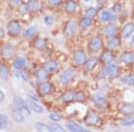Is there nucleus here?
<instances>
[{
    "label": "nucleus",
    "mask_w": 134,
    "mask_h": 132,
    "mask_svg": "<svg viewBox=\"0 0 134 132\" xmlns=\"http://www.w3.org/2000/svg\"><path fill=\"white\" fill-rule=\"evenodd\" d=\"M105 70H107V75L110 79L118 78L119 73H120V67L116 62H112L111 64H108V66L105 67Z\"/></svg>",
    "instance_id": "5"
},
{
    "label": "nucleus",
    "mask_w": 134,
    "mask_h": 132,
    "mask_svg": "<svg viewBox=\"0 0 134 132\" xmlns=\"http://www.w3.org/2000/svg\"><path fill=\"white\" fill-rule=\"evenodd\" d=\"M48 71L45 69H40L37 71V78L40 81H46L48 77Z\"/></svg>",
    "instance_id": "33"
},
{
    "label": "nucleus",
    "mask_w": 134,
    "mask_h": 132,
    "mask_svg": "<svg viewBox=\"0 0 134 132\" xmlns=\"http://www.w3.org/2000/svg\"><path fill=\"white\" fill-rule=\"evenodd\" d=\"M61 100L64 103H71L73 100H75V93L72 90L64 92L61 96Z\"/></svg>",
    "instance_id": "24"
},
{
    "label": "nucleus",
    "mask_w": 134,
    "mask_h": 132,
    "mask_svg": "<svg viewBox=\"0 0 134 132\" xmlns=\"http://www.w3.org/2000/svg\"><path fill=\"white\" fill-rule=\"evenodd\" d=\"M8 1L12 5H19L21 3V0H8Z\"/></svg>",
    "instance_id": "48"
},
{
    "label": "nucleus",
    "mask_w": 134,
    "mask_h": 132,
    "mask_svg": "<svg viewBox=\"0 0 134 132\" xmlns=\"http://www.w3.org/2000/svg\"><path fill=\"white\" fill-rule=\"evenodd\" d=\"M25 9L28 12H37L40 9V2L38 0H30L25 5Z\"/></svg>",
    "instance_id": "21"
},
{
    "label": "nucleus",
    "mask_w": 134,
    "mask_h": 132,
    "mask_svg": "<svg viewBox=\"0 0 134 132\" xmlns=\"http://www.w3.org/2000/svg\"><path fill=\"white\" fill-rule=\"evenodd\" d=\"M37 32V29L35 27H30L28 29L25 30V31L23 32V37L25 38H31L32 37L35 36Z\"/></svg>",
    "instance_id": "34"
},
{
    "label": "nucleus",
    "mask_w": 134,
    "mask_h": 132,
    "mask_svg": "<svg viewBox=\"0 0 134 132\" xmlns=\"http://www.w3.org/2000/svg\"><path fill=\"white\" fill-rule=\"evenodd\" d=\"M114 54L113 52L110 50H105L100 55V61L103 62L104 64H109L114 61Z\"/></svg>",
    "instance_id": "16"
},
{
    "label": "nucleus",
    "mask_w": 134,
    "mask_h": 132,
    "mask_svg": "<svg viewBox=\"0 0 134 132\" xmlns=\"http://www.w3.org/2000/svg\"><path fill=\"white\" fill-rule=\"evenodd\" d=\"M5 31H4V29L2 27H0V39L1 38H5Z\"/></svg>",
    "instance_id": "49"
},
{
    "label": "nucleus",
    "mask_w": 134,
    "mask_h": 132,
    "mask_svg": "<svg viewBox=\"0 0 134 132\" xmlns=\"http://www.w3.org/2000/svg\"><path fill=\"white\" fill-rule=\"evenodd\" d=\"M13 105H14V107L16 109H18L19 111H21L24 115L30 116L31 114V110L30 109L29 105L23 100L20 96H15L13 99Z\"/></svg>",
    "instance_id": "1"
},
{
    "label": "nucleus",
    "mask_w": 134,
    "mask_h": 132,
    "mask_svg": "<svg viewBox=\"0 0 134 132\" xmlns=\"http://www.w3.org/2000/svg\"><path fill=\"white\" fill-rule=\"evenodd\" d=\"M15 55V48L13 45L11 44H6L5 45V47L2 49V56L5 60H9L12 59L13 57Z\"/></svg>",
    "instance_id": "6"
},
{
    "label": "nucleus",
    "mask_w": 134,
    "mask_h": 132,
    "mask_svg": "<svg viewBox=\"0 0 134 132\" xmlns=\"http://www.w3.org/2000/svg\"><path fill=\"white\" fill-rule=\"evenodd\" d=\"M34 128H35L36 130L38 131H44V132H52L50 127H49V125L46 124V123H43V122H37L35 124V126H34Z\"/></svg>",
    "instance_id": "32"
},
{
    "label": "nucleus",
    "mask_w": 134,
    "mask_h": 132,
    "mask_svg": "<svg viewBox=\"0 0 134 132\" xmlns=\"http://www.w3.org/2000/svg\"><path fill=\"white\" fill-rule=\"evenodd\" d=\"M44 21H45V23H46L47 25L51 26V25H53L54 21H55V19H54V17L52 15H47L46 17H45Z\"/></svg>",
    "instance_id": "41"
},
{
    "label": "nucleus",
    "mask_w": 134,
    "mask_h": 132,
    "mask_svg": "<svg viewBox=\"0 0 134 132\" xmlns=\"http://www.w3.org/2000/svg\"><path fill=\"white\" fill-rule=\"evenodd\" d=\"M93 23V19L91 17H83L81 18V20L79 22V26L81 28V29H87L90 26H91Z\"/></svg>",
    "instance_id": "30"
},
{
    "label": "nucleus",
    "mask_w": 134,
    "mask_h": 132,
    "mask_svg": "<svg viewBox=\"0 0 134 132\" xmlns=\"http://www.w3.org/2000/svg\"><path fill=\"white\" fill-rule=\"evenodd\" d=\"M103 33L105 37H107L109 38L115 37L116 33H117V27H116V25L114 23H111V24L107 25L103 29Z\"/></svg>",
    "instance_id": "14"
},
{
    "label": "nucleus",
    "mask_w": 134,
    "mask_h": 132,
    "mask_svg": "<svg viewBox=\"0 0 134 132\" xmlns=\"http://www.w3.org/2000/svg\"><path fill=\"white\" fill-rule=\"evenodd\" d=\"M116 19V16L114 15L113 13L108 10H103L100 14V20L103 22H107L110 21H114Z\"/></svg>",
    "instance_id": "19"
},
{
    "label": "nucleus",
    "mask_w": 134,
    "mask_h": 132,
    "mask_svg": "<svg viewBox=\"0 0 134 132\" xmlns=\"http://www.w3.org/2000/svg\"><path fill=\"white\" fill-rule=\"evenodd\" d=\"M47 3L51 5H54V6H57L59 5L60 4L63 2V0H47Z\"/></svg>",
    "instance_id": "44"
},
{
    "label": "nucleus",
    "mask_w": 134,
    "mask_h": 132,
    "mask_svg": "<svg viewBox=\"0 0 134 132\" xmlns=\"http://www.w3.org/2000/svg\"><path fill=\"white\" fill-rule=\"evenodd\" d=\"M49 127H50L52 132L53 131H57V132H64L65 131V129L63 128L61 125L57 124V123H55V122H52V123H49Z\"/></svg>",
    "instance_id": "36"
},
{
    "label": "nucleus",
    "mask_w": 134,
    "mask_h": 132,
    "mask_svg": "<svg viewBox=\"0 0 134 132\" xmlns=\"http://www.w3.org/2000/svg\"><path fill=\"white\" fill-rule=\"evenodd\" d=\"M121 45V39L118 37H113L107 41V47L109 49H116Z\"/></svg>",
    "instance_id": "27"
},
{
    "label": "nucleus",
    "mask_w": 134,
    "mask_h": 132,
    "mask_svg": "<svg viewBox=\"0 0 134 132\" xmlns=\"http://www.w3.org/2000/svg\"><path fill=\"white\" fill-rule=\"evenodd\" d=\"M0 120L3 122V123L5 125L6 128H7V126H9L10 122H9V119H8V117L6 115H5V114H0Z\"/></svg>",
    "instance_id": "43"
},
{
    "label": "nucleus",
    "mask_w": 134,
    "mask_h": 132,
    "mask_svg": "<svg viewBox=\"0 0 134 132\" xmlns=\"http://www.w3.org/2000/svg\"><path fill=\"white\" fill-rule=\"evenodd\" d=\"M120 61L124 64L130 65L134 61V53L131 51H124L120 55Z\"/></svg>",
    "instance_id": "13"
},
{
    "label": "nucleus",
    "mask_w": 134,
    "mask_h": 132,
    "mask_svg": "<svg viewBox=\"0 0 134 132\" xmlns=\"http://www.w3.org/2000/svg\"><path fill=\"white\" fill-rule=\"evenodd\" d=\"M87 61V55L85 51L83 50H77L74 53V62L77 66H83Z\"/></svg>",
    "instance_id": "9"
},
{
    "label": "nucleus",
    "mask_w": 134,
    "mask_h": 132,
    "mask_svg": "<svg viewBox=\"0 0 134 132\" xmlns=\"http://www.w3.org/2000/svg\"><path fill=\"white\" fill-rule=\"evenodd\" d=\"M122 11V5L119 3H115L114 5L112 6V12L114 13V14H118Z\"/></svg>",
    "instance_id": "42"
},
{
    "label": "nucleus",
    "mask_w": 134,
    "mask_h": 132,
    "mask_svg": "<svg viewBox=\"0 0 134 132\" xmlns=\"http://www.w3.org/2000/svg\"><path fill=\"white\" fill-rule=\"evenodd\" d=\"M85 2H88V1H90V0H84Z\"/></svg>",
    "instance_id": "52"
},
{
    "label": "nucleus",
    "mask_w": 134,
    "mask_h": 132,
    "mask_svg": "<svg viewBox=\"0 0 134 132\" xmlns=\"http://www.w3.org/2000/svg\"><path fill=\"white\" fill-rule=\"evenodd\" d=\"M98 14V9L95 7H90L88 8L87 10H86L85 12V15L88 16V17H91V18H93V17H95Z\"/></svg>",
    "instance_id": "37"
},
{
    "label": "nucleus",
    "mask_w": 134,
    "mask_h": 132,
    "mask_svg": "<svg viewBox=\"0 0 134 132\" xmlns=\"http://www.w3.org/2000/svg\"><path fill=\"white\" fill-rule=\"evenodd\" d=\"M76 74L77 71L75 70L67 69V70H64L59 75V81L62 84H69L74 79V78L76 77Z\"/></svg>",
    "instance_id": "2"
},
{
    "label": "nucleus",
    "mask_w": 134,
    "mask_h": 132,
    "mask_svg": "<svg viewBox=\"0 0 134 132\" xmlns=\"http://www.w3.org/2000/svg\"><path fill=\"white\" fill-rule=\"evenodd\" d=\"M120 112L124 115H132L134 114V104L126 103L120 107Z\"/></svg>",
    "instance_id": "17"
},
{
    "label": "nucleus",
    "mask_w": 134,
    "mask_h": 132,
    "mask_svg": "<svg viewBox=\"0 0 134 132\" xmlns=\"http://www.w3.org/2000/svg\"><path fill=\"white\" fill-rule=\"evenodd\" d=\"M121 125L124 127H131L134 125V116L127 115L121 120Z\"/></svg>",
    "instance_id": "31"
},
{
    "label": "nucleus",
    "mask_w": 134,
    "mask_h": 132,
    "mask_svg": "<svg viewBox=\"0 0 134 132\" xmlns=\"http://www.w3.org/2000/svg\"><path fill=\"white\" fill-rule=\"evenodd\" d=\"M65 127L67 129L73 132H88L90 131L88 129H85L84 127H81V125H79L78 123L75 122H72V120H68V122H65Z\"/></svg>",
    "instance_id": "11"
},
{
    "label": "nucleus",
    "mask_w": 134,
    "mask_h": 132,
    "mask_svg": "<svg viewBox=\"0 0 134 132\" xmlns=\"http://www.w3.org/2000/svg\"><path fill=\"white\" fill-rule=\"evenodd\" d=\"M5 93L1 90V88H0V102H3L5 100Z\"/></svg>",
    "instance_id": "47"
},
{
    "label": "nucleus",
    "mask_w": 134,
    "mask_h": 132,
    "mask_svg": "<svg viewBox=\"0 0 134 132\" xmlns=\"http://www.w3.org/2000/svg\"><path fill=\"white\" fill-rule=\"evenodd\" d=\"M28 105H29L30 109H31L32 112H36V113H43V112H44V108H43L40 105H38V104L35 101L31 100Z\"/></svg>",
    "instance_id": "25"
},
{
    "label": "nucleus",
    "mask_w": 134,
    "mask_h": 132,
    "mask_svg": "<svg viewBox=\"0 0 134 132\" xmlns=\"http://www.w3.org/2000/svg\"><path fill=\"white\" fill-rule=\"evenodd\" d=\"M20 76L23 79V81H28L30 79V74H29V71H25V70H21L20 71Z\"/></svg>",
    "instance_id": "40"
},
{
    "label": "nucleus",
    "mask_w": 134,
    "mask_h": 132,
    "mask_svg": "<svg viewBox=\"0 0 134 132\" xmlns=\"http://www.w3.org/2000/svg\"><path fill=\"white\" fill-rule=\"evenodd\" d=\"M121 81L129 86H134V74H130L121 79Z\"/></svg>",
    "instance_id": "35"
},
{
    "label": "nucleus",
    "mask_w": 134,
    "mask_h": 132,
    "mask_svg": "<svg viewBox=\"0 0 134 132\" xmlns=\"http://www.w3.org/2000/svg\"><path fill=\"white\" fill-rule=\"evenodd\" d=\"M12 118L17 123H23L24 122V114L16 108L12 111Z\"/></svg>",
    "instance_id": "22"
},
{
    "label": "nucleus",
    "mask_w": 134,
    "mask_h": 132,
    "mask_svg": "<svg viewBox=\"0 0 134 132\" xmlns=\"http://www.w3.org/2000/svg\"><path fill=\"white\" fill-rule=\"evenodd\" d=\"M98 56H91L85 62V68L86 70L88 71H91L92 70H94V68L97 66L98 62Z\"/></svg>",
    "instance_id": "18"
},
{
    "label": "nucleus",
    "mask_w": 134,
    "mask_h": 132,
    "mask_svg": "<svg viewBox=\"0 0 134 132\" xmlns=\"http://www.w3.org/2000/svg\"><path fill=\"white\" fill-rule=\"evenodd\" d=\"M84 122L87 126H97L100 122V117L96 112L90 111L88 112L84 119Z\"/></svg>",
    "instance_id": "3"
},
{
    "label": "nucleus",
    "mask_w": 134,
    "mask_h": 132,
    "mask_svg": "<svg viewBox=\"0 0 134 132\" xmlns=\"http://www.w3.org/2000/svg\"><path fill=\"white\" fill-rule=\"evenodd\" d=\"M7 31L10 36L15 37L20 35L21 32V26L18 21H11L8 23L7 26Z\"/></svg>",
    "instance_id": "4"
},
{
    "label": "nucleus",
    "mask_w": 134,
    "mask_h": 132,
    "mask_svg": "<svg viewBox=\"0 0 134 132\" xmlns=\"http://www.w3.org/2000/svg\"><path fill=\"white\" fill-rule=\"evenodd\" d=\"M86 100V94L83 91H78L75 93V101L83 102Z\"/></svg>",
    "instance_id": "39"
},
{
    "label": "nucleus",
    "mask_w": 134,
    "mask_h": 132,
    "mask_svg": "<svg viewBox=\"0 0 134 132\" xmlns=\"http://www.w3.org/2000/svg\"><path fill=\"white\" fill-rule=\"evenodd\" d=\"M134 31V23L133 22H128L124 25V27L122 30V38L126 39L129 38L131 36V34Z\"/></svg>",
    "instance_id": "15"
},
{
    "label": "nucleus",
    "mask_w": 134,
    "mask_h": 132,
    "mask_svg": "<svg viewBox=\"0 0 134 132\" xmlns=\"http://www.w3.org/2000/svg\"><path fill=\"white\" fill-rule=\"evenodd\" d=\"M131 42H134V35L132 36V39H131Z\"/></svg>",
    "instance_id": "51"
},
{
    "label": "nucleus",
    "mask_w": 134,
    "mask_h": 132,
    "mask_svg": "<svg viewBox=\"0 0 134 132\" xmlns=\"http://www.w3.org/2000/svg\"><path fill=\"white\" fill-rule=\"evenodd\" d=\"M107 4V0H98V7L101 8Z\"/></svg>",
    "instance_id": "45"
},
{
    "label": "nucleus",
    "mask_w": 134,
    "mask_h": 132,
    "mask_svg": "<svg viewBox=\"0 0 134 132\" xmlns=\"http://www.w3.org/2000/svg\"><path fill=\"white\" fill-rule=\"evenodd\" d=\"M26 65V61L24 58L23 57H18L15 61L13 64V66H14V70L16 71H21L23 69H24V67Z\"/></svg>",
    "instance_id": "28"
},
{
    "label": "nucleus",
    "mask_w": 134,
    "mask_h": 132,
    "mask_svg": "<svg viewBox=\"0 0 134 132\" xmlns=\"http://www.w3.org/2000/svg\"><path fill=\"white\" fill-rule=\"evenodd\" d=\"M58 67H59L58 62L57 61H54V60L47 61L44 64V69L48 72H55L58 70Z\"/></svg>",
    "instance_id": "20"
},
{
    "label": "nucleus",
    "mask_w": 134,
    "mask_h": 132,
    "mask_svg": "<svg viewBox=\"0 0 134 132\" xmlns=\"http://www.w3.org/2000/svg\"><path fill=\"white\" fill-rule=\"evenodd\" d=\"M49 119H50L52 122H59V120H62V115L59 113V112H51V113L49 114Z\"/></svg>",
    "instance_id": "38"
},
{
    "label": "nucleus",
    "mask_w": 134,
    "mask_h": 132,
    "mask_svg": "<svg viewBox=\"0 0 134 132\" xmlns=\"http://www.w3.org/2000/svg\"><path fill=\"white\" fill-rule=\"evenodd\" d=\"M102 47H103V41L99 37H94V38H92L91 40L90 41V44H88L90 50L94 52V53L100 51Z\"/></svg>",
    "instance_id": "8"
},
{
    "label": "nucleus",
    "mask_w": 134,
    "mask_h": 132,
    "mask_svg": "<svg viewBox=\"0 0 134 132\" xmlns=\"http://www.w3.org/2000/svg\"><path fill=\"white\" fill-rule=\"evenodd\" d=\"M52 90H53V86L50 82H42L38 86V93L42 96H47L50 95Z\"/></svg>",
    "instance_id": "10"
},
{
    "label": "nucleus",
    "mask_w": 134,
    "mask_h": 132,
    "mask_svg": "<svg viewBox=\"0 0 134 132\" xmlns=\"http://www.w3.org/2000/svg\"><path fill=\"white\" fill-rule=\"evenodd\" d=\"M92 101L96 106L103 107L107 104V96L104 94H101V93H97V94L93 95Z\"/></svg>",
    "instance_id": "12"
},
{
    "label": "nucleus",
    "mask_w": 134,
    "mask_h": 132,
    "mask_svg": "<svg viewBox=\"0 0 134 132\" xmlns=\"http://www.w3.org/2000/svg\"><path fill=\"white\" fill-rule=\"evenodd\" d=\"M28 97H29V98L31 99V100H32V101H35V102L38 101V98L33 94H29V95H28Z\"/></svg>",
    "instance_id": "46"
},
{
    "label": "nucleus",
    "mask_w": 134,
    "mask_h": 132,
    "mask_svg": "<svg viewBox=\"0 0 134 132\" xmlns=\"http://www.w3.org/2000/svg\"><path fill=\"white\" fill-rule=\"evenodd\" d=\"M77 9V3L74 0H68L64 5V10L68 14H72Z\"/></svg>",
    "instance_id": "23"
},
{
    "label": "nucleus",
    "mask_w": 134,
    "mask_h": 132,
    "mask_svg": "<svg viewBox=\"0 0 134 132\" xmlns=\"http://www.w3.org/2000/svg\"><path fill=\"white\" fill-rule=\"evenodd\" d=\"M33 46L35 48L38 49V50H42V49L46 48L47 46V39L43 38H36L33 43Z\"/></svg>",
    "instance_id": "26"
},
{
    "label": "nucleus",
    "mask_w": 134,
    "mask_h": 132,
    "mask_svg": "<svg viewBox=\"0 0 134 132\" xmlns=\"http://www.w3.org/2000/svg\"><path fill=\"white\" fill-rule=\"evenodd\" d=\"M6 129V127H5V125L3 123V122L0 120V129Z\"/></svg>",
    "instance_id": "50"
},
{
    "label": "nucleus",
    "mask_w": 134,
    "mask_h": 132,
    "mask_svg": "<svg viewBox=\"0 0 134 132\" xmlns=\"http://www.w3.org/2000/svg\"><path fill=\"white\" fill-rule=\"evenodd\" d=\"M9 69H8L7 65H5V64H2L0 65V78L4 81H7L9 78Z\"/></svg>",
    "instance_id": "29"
},
{
    "label": "nucleus",
    "mask_w": 134,
    "mask_h": 132,
    "mask_svg": "<svg viewBox=\"0 0 134 132\" xmlns=\"http://www.w3.org/2000/svg\"><path fill=\"white\" fill-rule=\"evenodd\" d=\"M76 30H77V23L75 21L71 20L65 24L64 27V35L67 38H72L74 36V34L76 33Z\"/></svg>",
    "instance_id": "7"
},
{
    "label": "nucleus",
    "mask_w": 134,
    "mask_h": 132,
    "mask_svg": "<svg viewBox=\"0 0 134 132\" xmlns=\"http://www.w3.org/2000/svg\"><path fill=\"white\" fill-rule=\"evenodd\" d=\"M131 43H132V44H133V47H134V42H131Z\"/></svg>",
    "instance_id": "53"
}]
</instances>
